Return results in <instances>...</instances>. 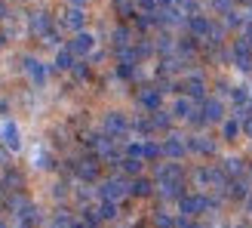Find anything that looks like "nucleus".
<instances>
[{
    "label": "nucleus",
    "instance_id": "obj_1",
    "mask_svg": "<svg viewBox=\"0 0 252 228\" xmlns=\"http://www.w3.org/2000/svg\"><path fill=\"white\" fill-rule=\"evenodd\" d=\"M212 207V200L209 197H203V194H188V197H182L179 200V210H182V216H200V213H206Z\"/></svg>",
    "mask_w": 252,
    "mask_h": 228
},
{
    "label": "nucleus",
    "instance_id": "obj_23",
    "mask_svg": "<svg viewBox=\"0 0 252 228\" xmlns=\"http://www.w3.org/2000/svg\"><path fill=\"white\" fill-rule=\"evenodd\" d=\"M151 123H154V130H169V114L166 111H154V117H151Z\"/></svg>",
    "mask_w": 252,
    "mask_h": 228
},
{
    "label": "nucleus",
    "instance_id": "obj_17",
    "mask_svg": "<svg viewBox=\"0 0 252 228\" xmlns=\"http://www.w3.org/2000/svg\"><path fill=\"white\" fill-rule=\"evenodd\" d=\"M172 179H182V170L175 163H160L157 167V182H172Z\"/></svg>",
    "mask_w": 252,
    "mask_h": 228
},
{
    "label": "nucleus",
    "instance_id": "obj_25",
    "mask_svg": "<svg viewBox=\"0 0 252 228\" xmlns=\"http://www.w3.org/2000/svg\"><path fill=\"white\" fill-rule=\"evenodd\" d=\"M114 43H117V49H126V46H129V31H126V28H117V31H114Z\"/></svg>",
    "mask_w": 252,
    "mask_h": 228
},
{
    "label": "nucleus",
    "instance_id": "obj_5",
    "mask_svg": "<svg viewBox=\"0 0 252 228\" xmlns=\"http://www.w3.org/2000/svg\"><path fill=\"white\" fill-rule=\"evenodd\" d=\"M0 139H3V145L9 151H19L22 148V133H19V126L12 123V120H6L3 126H0Z\"/></svg>",
    "mask_w": 252,
    "mask_h": 228
},
{
    "label": "nucleus",
    "instance_id": "obj_4",
    "mask_svg": "<svg viewBox=\"0 0 252 228\" xmlns=\"http://www.w3.org/2000/svg\"><path fill=\"white\" fill-rule=\"evenodd\" d=\"M93 46H95V37H93V34H86V31H77L68 49H71L74 56H90V53H93Z\"/></svg>",
    "mask_w": 252,
    "mask_h": 228
},
{
    "label": "nucleus",
    "instance_id": "obj_7",
    "mask_svg": "<svg viewBox=\"0 0 252 228\" xmlns=\"http://www.w3.org/2000/svg\"><path fill=\"white\" fill-rule=\"evenodd\" d=\"M126 130H129V123H126L123 114H117V111L105 114V133L108 136H126Z\"/></svg>",
    "mask_w": 252,
    "mask_h": 228
},
{
    "label": "nucleus",
    "instance_id": "obj_21",
    "mask_svg": "<svg viewBox=\"0 0 252 228\" xmlns=\"http://www.w3.org/2000/svg\"><path fill=\"white\" fill-rule=\"evenodd\" d=\"M151 188H154V185H151L148 179H135V182L129 185V194H138V197H148V194H151Z\"/></svg>",
    "mask_w": 252,
    "mask_h": 228
},
{
    "label": "nucleus",
    "instance_id": "obj_36",
    "mask_svg": "<svg viewBox=\"0 0 252 228\" xmlns=\"http://www.w3.org/2000/svg\"><path fill=\"white\" fill-rule=\"evenodd\" d=\"M117 9L123 12V16H129V0H117Z\"/></svg>",
    "mask_w": 252,
    "mask_h": 228
},
{
    "label": "nucleus",
    "instance_id": "obj_38",
    "mask_svg": "<svg viewBox=\"0 0 252 228\" xmlns=\"http://www.w3.org/2000/svg\"><path fill=\"white\" fill-rule=\"evenodd\" d=\"M74 74H77V77H86V65H83V62H77V65H74Z\"/></svg>",
    "mask_w": 252,
    "mask_h": 228
},
{
    "label": "nucleus",
    "instance_id": "obj_8",
    "mask_svg": "<svg viewBox=\"0 0 252 228\" xmlns=\"http://www.w3.org/2000/svg\"><path fill=\"white\" fill-rule=\"evenodd\" d=\"M25 74L31 77V83H37V86H43L46 83V68H43V62L40 59H25Z\"/></svg>",
    "mask_w": 252,
    "mask_h": 228
},
{
    "label": "nucleus",
    "instance_id": "obj_11",
    "mask_svg": "<svg viewBox=\"0 0 252 228\" xmlns=\"http://www.w3.org/2000/svg\"><path fill=\"white\" fill-rule=\"evenodd\" d=\"M185 151H188V145L182 142V136H169L166 142H163V154H166V157H175V160H179Z\"/></svg>",
    "mask_w": 252,
    "mask_h": 228
},
{
    "label": "nucleus",
    "instance_id": "obj_14",
    "mask_svg": "<svg viewBox=\"0 0 252 228\" xmlns=\"http://www.w3.org/2000/svg\"><path fill=\"white\" fill-rule=\"evenodd\" d=\"M172 114H175L179 120H191L194 114H197V108H194V102H191V99H179V102L172 105Z\"/></svg>",
    "mask_w": 252,
    "mask_h": 228
},
{
    "label": "nucleus",
    "instance_id": "obj_27",
    "mask_svg": "<svg viewBox=\"0 0 252 228\" xmlns=\"http://www.w3.org/2000/svg\"><path fill=\"white\" fill-rule=\"evenodd\" d=\"M123 170L126 173H142V157H126L123 160Z\"/></svg>",
    "mask_w": 252,
    "mask_h": 228
},
{
    "label": "nucleus",
    "instance_id": "obj_20",
    "mask_svg": "<svg viewBox=\"0 0 252 228\" xmlns=\"http://www.w3.org/2000/svg\"><path fill=\"white\" fill-rule=\"evenodd\" d=\"M138 102H142L145 108H151V111H157L160 108V90H145L142 96H138Z\"/></svg>",
    "mask_w": 252,
    "mask_h": 228
},
{
    "label": "nucleus",
    "instance_id": "obj_37",
    "mask_svg": "<svg viewBox=\"0 0 252 228\" xmlns=\"http://www.w3.org/2000/svg\"><path fill=\"white\" fill-rule=\"evenodd\" d=\"M243 40H246V43L252 46V22H249V25H246V28H243Z\"/></svg>",
    "mask_w": 252,
    "mask_h": 228
},
{
    "label": "nucleus",
    "instance_id": "obj_24",
    "mask_svg": "<svg viewBox=\"0 0 252 228\" xmlns=\"http://www.w3.org/2000/svg\"><path fill=\"white\" fill-rule=\"evenodd\" d=\"M240 130H243V126H240V120H228V123H224V139H237V136H240Z\"/></svg>",
    "mask_w": 252,
    "mask_h": 228
},
{
    "label": "nucleus",
    "instance_id": "obj_43",
    "mask_svg": "<svg viewBox=\"0 0 252 228\" xmlns=\"http://www.w3.org/2000/svg\"><path fill=\"white\" fill-rule=\"evenodd\" d=\"M6 16V9H3V0H0V19H3Z\"/></svg>",
    "mask_w": 252,
    "mask_h": 228
},
{
    "label": "nucleus",
    "instance_id": "obj_15",
    "mask_svg": "<svg viewBox=\"0 0 252 228\" xmlns=\"http://www.w3.org/2000/svg\"><path fill=\"white\" fill-rule=\"evenodd\" d=\"M185 90H188V96H191V99H203L206 83H203V77H200V74H191V77H188V83H185Z\"/></svg>",
    "mask_w": 252,
    "mask_h": 228
},
{
    "label": "nucleus",
    "instance_id": "obj_42",
    "mask_svg": "<svg viewBox=\"0 0 252 228\" xmlns=\"http://www.w3.org/2000/svg\"><path fill=\"white\" fill-rule=\"evenodd\" d=\"M246 210H249V213H252V194H249V197H246Z\"/></svg>",
    "mask_w": 252,
    "mask_h": 228
},
{
    "label": "nucleus",
    "instance_id": "obj_32",
    "mask_svg": "<svg viewBox=\"0 0 252 228\" xmlns=\"http://www.w3.org/2000/svg\"><path fill=\"white\" fill-rule=\"evenodd\" d=\"M234 102H237V105H246V102H249L246 86H237V90H234Z\"/></svg>",
    "mask_w": 252,
    "mask_h": 228
},
{
    "label": "nucleus",
    "instance_id": "obj_30",
    "mask_svg": "<svg viewBox=\"0 0 252 228\" xmlns=\"http://www.w3.org/2000/svg\"><path fill=\"white\" fill-rule=\"evenodd\" d=\"M49 228H71V219H68V213H56V219Z\"/></svg>",
    "mask_w": 252,
    "mask_h": 228
},
{
    "label": "nucleus",
    "instance_id": "obj_33",
    "mask_svg": "<svg viewBox=\"0 0 252 228\" xmlns=\"http://www.w3.org/2000/svg\"><path fill=\"white\" fill-rule=\"evenodd\" d=\"M234 6V0H212V9H219V12H231Z\"/></svg>",
    "mask_w": 252,
    "mask_h": 228
},
{
    "label": "nucleus",
    "instance_id": "obj_6",
    "mask_svg": "<svg viewBox=\"0 0 252 228\" xmlns=\"http://www.w3.org/2000/svg\"><path fill=\"white\" fill-rule=\"evenodd\" d=\"M221 114H224V105L219 102V99H206L203 108H200V117H203V123H221Z\"/></svg>",
    "mask_w": 252,
    "mask_h": 228
},
{
    "label": "nucleus",
    "instance_id": "obj_16",
    "mask_svg": "<svg viewBox=\"0 0 252 228\" xmlns=\"http://www.w3.org/2000/svg\"><path fill=\"white\" fill-rule=\"evenodd\" d=\"M188 148L197 151V154H216V145H212L206 136H194L191 142H188Z\"/></svg>",
    "mask_w": 252,
    "mask_h": 228
},
{
    "label": "nucleus",
    "instance_id": "obj_13",
    "mask_svg": "<svg viewBox=\"0 0 252 228\" xmlns=\"http://www.w3.org/2000/svg\"><path fill=\"white\" fill-rule=\"evenodd\" d=\"M160 194H163V197H169V200H182V197H185V185H182V179L160 182Z\"/></svg>",
    "mask_w": 252,
    "mask_h": 228
},
{
    "label": "nucleus",
    "instance_id": "obj_12",
    "mask_svg": "<svg viewBox=\"0 0 252 228\" xmlns=\"http://www.w3.org/2000/svg\"><path fill=\"white\" fill-rule=\"evenodd\" d=\"M62 25L65 28H71V31H83V25H86V16H83V9H68L65 12V19H62Z\"/></svg>",
    "mask_w": 252,
    "mask_h": 228
},
{
    "label": "nucleus",
    "instance_id": "obj_34",
    "mask_svg": "<svg viewBox=\"0 0 252 228\" xmlns=\"http://www.w3.org/2000/svg\"><path fill=\"white\" fill-rule=\"evenodd\" d=\"M154 222H157L160 228H172V219L166 216V213H157V216H154Z\"/></svg>",
    "mask_w": 252,
    "mask_h": 228
},
{
    "label": "nucleus",
    "instance_id": "obj_31",
    "mask_svg": "<svg viewBox=\"0 0 252 228\" xmlns=\"http://www.w3.org/2000/svg\"><path fill=\"white\" fill-rule=\"evenodd\" d=\"M224 16H228V28H246V22L237 16V12L231 9V12H224Z\"/></svg>",
    "mask_w": 252,
    "mask_h": 228
},
{
    "label": "nucleus",
    "instance_id": "obj_26",
    "mask_svg": "<svg viewBox=\"0 0 252 228\" xmlns=\"http://www.w3.org/2000/svg\"><path fill=\"white\" fill-rule=\"evenodd\" d=\"M224 173H243V160L240 157H228V160H224Z\"/></svg>",
    "mask_w": 252,
    "mask_h": 228
},
{
    "label": "nucleus",
    "instance_id": "obj_35",
    "mask_svg": "<svg viewBox=\"0 0 252 228\" xmlns=\"http://www.w3.org/2000/svg\"><path fill=\"white\" fill-rule=\"evenodd\" d=\"M175 228H200V225H197V222H191L188 216H182L179 222H175Z\"/></svg>",
    "mask_w": 252,
    "mask_h": 228
},
{
    "label": "nucleus",
    "instance_id": "obj_18",
    "mask_svg": "<svg viewBox=\"0 0 252 228\" xmlns=\"http://www.w3.org/2000/svg\"><path fill=\"white\" fill-rule=\"evenodd\" d=\"M77 176H80V179H86V182H93L95 176H98V163L95 160H80L77 163Z\"/></svg>",
    "mask_w": 252,
    "mask_h": 228
},
{
    "label": "nucleus",
    "instance_id": "obj_2",
    "mask_svg": "<svg viewBox=\"0 0 252 228\" xmlns=\"http://www.w3.org/2000/svg\"><path fill=\"white\" fill-rule=\"evenodd\" d=\"M98 194H102V200H114V204H117L120 197L129 194V185H126L123 179H108V182H102Z\"/></svg>",
    "mask_w": 252,
    "mask_h": 228
},
{
    "label": "nucleus",
    "instance_id": "obj_9",
    "mask_svg": "<svg viewBox=\"0 0 252 228\" xmlns=\"http://www.w3.org/2000/svg\"><path fill=\"white\" fill-rule=\"evenodd\" d=\"M28 25H31V31H34V34H40V37H46L49 31H53V22H49L46 12H34V16L28 19Z\"/></svg>",
    "mask_w": 252,
    "mask_h": 228
},
{
    "label": "nucleus",
    "instance_id": "obj_28",
    "mask_svg": "<svg viewBox=\"0 0 252 228\" xmlns=\"http://www.w3.org/2000/svg\"><path fill=\"white\" fill-rule=\"evenodd\" d=\"M157 49H160V53H172V49H175V43H172V37H169V34H163L160 40H157Z\"/></svg>",
    "mask_w": 252,
    "mask_h": 228
},
{
    "label": "nucleus",
    "instance_id": "obj_39",
    "mask_svg": "<svg viewBox=\"0 0 252 228\" xmlns=\"http://www.w3.org/2000/svg\"><path fill=\"white\" fill-rule=\"evenodd\" d=\"M243 130H246V136H252V117H246V120H243Z\"/></svg>",
    "mask_w": 252,
    "mask_h": 228
},
{
    "label": "nucleus",
    "instance_id": "obj_10",
    "mask_svg": "<svg viewBox=\"0 0 252 228\" xmlns=\"http://www.w3.org/2000/svg\"><path fill=\"white\" fill-rule=\"evenodd\" d=\"M188 28H191L194 37H206L209 28H212V22H209L206 16H200V12H197V16H188Z\"/></svg>",
    "mask_w": 252,
    "mask_h": 228
},
{
    "label": "nucleus",
    "instance_id": "obj_19",
    "mask_svg": "<svg viewBox=\"0 0 252 228\" xmlns=\"http://www.w3.org/2000/svg\"><path fill=\"white\" fill-rule=\"evenodd\" d=\"M74 65H77V62H74V53L71 49H62V53H56V71H71Z\"/></svg>",
    "mask_w": 252,
    "mask_h": 228
},
{
    "label": "nucleus",
    "instance_id": "obj_44",
    "mask_svg": "<svg viewBox=\"0 0 252 228\" xmlns=\"http://www.w3.org/2000/svg\"><path fill=\"white\" fill-rule=\"evenodd\" d=\"M0 228H6V225H3V222H0Z\"/></svg>",
    "mask_w": 252,
    "mask_h": 228
},
{
    "label": "nucleus",
    "instance_id": "obj_40",
    "mask_svg": "<svg viewBox=\"0 0 252 228\" xmlns=\"http://www.w3.org/2000/svg\"><path fill=\"white\" fill-rule=\"evenodd\" d=\"M6 160H9V154H6L3 148H0V167H6Z\"/></svg>",
    "mask_w": 252,
    "mask_h": 228
},
{
    "label": "nucleus",
    "instance_id": "obj_3",
    "mask_svg": "<svg viewBox=\"0 0 252 228\" xmlns=\"http://www.w3.org/2000/svg\"><path fill=\"white\" fill-rule=\"evenodd\" d=\"M234 62H237V68L240 71H252V46L243 40H234Z\"/></svg>",
    "mask_w": 252,
    "mask_h": 228
},
{
    "label": "nucleus",
    "instance_id": "obj_41",
    "mask_svg": "<svg viewBox=\"0 0 252 228\" xmlns=\"http://www.w3.org/2000/svg\"><path fill=\"white\" fill-rule=\"evenodd\" d=\"M71 6H74V9H83V6H86V0H71Z\"/></svg>",
    "mask_w": 252,
    "mask_h": 228
},
{
    "label": "nucleus",
    "instance_id": "obj_22",
    "mask_svg": "<svg viewBox=\"0 0 252 228\" xmlns=\"http://www.w3.org/2000/svg\"><path fill=\"white\" fill-rule=\"evenodd\" d=\"M95 213H98V219H114L117 216V204H114V200H105Z\"/></svg>",
    "mask_w": 252,
    "mask_h": 228
},
{
    "label": "nucleus",
    "instance_id": "obj_29",
    "mask_svg": "<svg viewBox=\"0 0 252 228\" xmlns=\"http://www.w3.org/2000/svg\"><path fill=\"white\" fill-rule=\"evenodd\" d=\"M160 145H154V142H145V160H154V157H160Z\"/></svg>",
    "mask_w": 252,
    "mask_h": 228
}]
</instances>
